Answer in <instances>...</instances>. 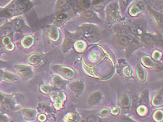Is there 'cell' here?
<instances>
[{"instance_id":"cell-1","label":"cell","mask_w":163,"mask_h":122,"mask_svg":"<svg viewBox=\"0 0 163 122\" xmlns=\"http://www.w3.org/2000/svg\"><path fill=\"white\" fill-rule=\"evenodd\" d=\"M31 7L30 0H13L10 4L6 7L0 13V15L4 17L18 15L27 11Z\"/></svg>"},{"instance_id":"cell-2","label":"cell","mask_w":163,"mask_h":122,"mask_svg":"<svg viewBox=\"0 0 163 122\" xmlns=\"http://www.w3.org/2000/svg\"><path fill=\"white\" fill-rule=\"evenodd\" d=\"M16 70L19 76L22 78H28L32 76V71L30 67L25 65H18L16 66Z\"/></svg>"},{"instance_id":"cell-3","label":"cell","mask_w":163,"mask_h":122,"mask_svg":"<svg viewBox=\"0 0 163 122\" xmlns=\"http://www.w3.org/2000/svg\"><path fill=\"white\" fill-rule=\"evenodd\" d=\"M83 34L87 37L90 38H94L97 36L98 32H97V28L94 26L87 25L83 28Z\"/></svg>"},{"instance_id":"cell-4","label":"cell","mask_w":163,"mask_h":122,"mask_svg":"<svg viewBox=\"0 0 163 122\" xmlns=\"http://www.w3.org/2000/svg\"><path fill=\"white\" fill-rule=\"evenodd\" d=\"M83 88H84V85L80 81H76L71 85V89L76 93L81 92L83 90Z\"/></svg>"},{"instance_id":"cell-5","label":"cell","mask_w":163,"mask_h":122,"mask_svg":"<svg viewBox=\"0 0 163 122\" xmlns=\"http://www.w3.org/2000/svg\"><path fill=\"white\" fill-rule=\"evenodd\" d=\"M101 99V94L99 92H95L93 93L90 96L89 98L88 103L90 105H95L97 103H99V101Z\"/></svg>"},{"instance_id":"cell-6","label":"cell","mask_w":163,"mask_h":122,"mask_svg":"<svg viewBox=\"0 0 163 122\" xmlns=\"http://www.w3.org/2000/svg\"><path fill=\"white\" fill-rule=\"evenodd\" d=\"M28 62L31 64H38L41 61V56L38 54H33L28 57Z\"/></svg>"},{"instance_id":"cell-7","label":"cell","mask_w":163,"mask_h":122,"mask_svg":"<svg viewBox=\"0 0 163 122\" xmlns=\"http://www.w3.org/2000/svg\"><path fill=\"white\" fill-rule=\"evenodd\" d=\"M142 38L143 41L148 45H153L155 43V37L150 34H143Z\"/></svg>"},{"instance_id":"cell-8","label":"cell","mask_w":163,"mask_h":122,"mask_svg":"<svg viewBox=\"0 0 163 122\" xmlns=\"http://www.w3.org/2000/svg\"><path fill=\"white\" fill-rule=\"evenodd\" d=\"M130 105V98L127 94H124L122 96L121 98V105L123 108H128Z\"/></svg>"},{"instance_id":"cell-9","label":"cell","mask_w":163,"mask_h":122,"mask_svg":"<svg viewBox=\"0 0 163 122\" xmlns=\"http://www.w3.org/2000/svg\"><path fill=\"white\" fill-rule=\"evenodd\" d=\"M109 13L112 18H116L118 15L117 5L115 2L111 3L109 7Z\"/></svg>"},{"instance_id":"cell-10","label":"cell","mask_w":163,"mask_h":122,"mask_svg":"<svg viewBox=\"0 0 163 122\" xmlns=\"http://www.w3.org/2000/svg\"><path fill=\"white\" fill-rule=\"evenodd\" d=\"M34 43V38L30 36H27L22 40V44L25 48H30Z\"/></svg>"},{"instance_id":"cell-11","label":"cell","mask_w":163,"mask_h":122,"mask_svg":"<svg viewBox=\"0 0 163 122\" xmlns=\"http://www.w3.org/2000/svg\"><path fill=\"white\" fill-rule=\"evenodd\" d=\"M23 115L25 119H27L28 120H32L34 119V117H35L36 115V112L34 110H25L23 111Z\"/></svg>"},{"instance_id":"cell-12","label":"cell","mask_w":163,"mask_h":122,"mask_svg":"<svg viewBox=\"0 0 163 122\" xmlns=\"http://www.w3.org/2000/svg\"><path fill=\"white\" fill-rule=\"evenodd\" d=\"M59 71H60L62 74L64 76L68 77V78H72L74 76V73L72 69L68 68H60L59 69Z\"/></svg>"},{"instance_id":"cell-13","label":"cell","mask_w":163,"mask_h":122,"mask_svg":"<svg viewBox=\"0 0 163 122\" xmlns=\"http://www.w3.org/2000/svg\"><path fill=\"white\" fill-rule=\"evenodd\" d=\"M53 82L55 86L59 89L62 88L65 85V82L59 77H54L53 79Z\"/></svg>"},{"instance_id":"cell-14","label":"cell","mask_w":163,"mask_h":122,"mask_svg":"<svg viewBox=\"0 0 163 122\" xmlns=\"http://www.w3.org/2000/svg\"><path fill=\"white\" fill-rule=\"evenodd\" d=\"M1 78H2L4 80L11 82V81H13L15 80L16 76H14L13 74H12V73L9 72H4L2 74V76H1Z\"/></svg>"},{"instance_id":"cell-15","label":"cell","mask_w":163,"mask_h":122,"mask_svg":"<svg viewBox=\"0 0 163 122\" xmlns=\"http://www.w3.org/2000/svg\"><path fill=\"white\" fill-rule=\"evenodd\" d=\"M79 5L81 9H88L90 6V0H80L79 1Z\"/></svg>"},{"instance_id":"cell-16","label":"cell","mask_w":163,"mask_h":122,"mask_svg":"<svg viewBox=\"0 0 163 122\" xmlns=\"http://www.w3.org/2000/svg\"><path fill=\"white\" fill-rule=\"evenodd\" d=\"M67 0H58L56 4L57 11H60L67 6Z\"/></svg>"},{"instance_id":"cell-17","label":"cell","mask_w":163,"mask_h":122,"mask_svg":"<svg viewBox=\"0 0 163 122\" xmlns=\"http://www.w3.org/2000/svg\"><path fill=\"white\" fill-rule=\"evenodd\" d=\"M137 74L140 80H144V79H145V72H144V69L140 66H139L137 68Z\"/></svg>"},{"instance_id":"cell-18","label":"cell","mask_w":163,"mask_h":122,"mask_svg":"<svg viewBox=\"0 0 163 122\" xmlns=\"http://www.w3.org/2000/svg\"><path fill=\"white\" fill-rule=\"evenodd\" d=\"M67 18V15L64 13H60L57 16L56 20V22L58 24H60L64 21V20Z\"/></svg>"},{"instance_id":"cell-19","label":"cell","mask_w":163,"mask_h":122,"mask_svg":"<svg viewBox=\"0 0 163 122\" xmlns=\"http://www.w3.org/2000/svg\"><path fill=\"white\" fill-rule=\"evenodd\" d=\"M119 43L123 46H127L129 44V38L125 36H121L119 38Z\"/></svg>"},{"instance_id":"cell-20","label":"cell","mask_w":163,"mask_h":122,"mask_svg":"<svg viewBox=\"0 0 163 122\" xmlns=\"http://www.w3.org/2000/svg\"><path fill=\"white\" fill-rule=\"evenodd\" d=\"M50 37L53 40H57V38H58V32L57 31V29H55V28H52L51 30H50Z\"/></svg>"},{"instance_id":"cell-21","label":"cell","mask_w":163,"mask_h":122,"mask_svg":"<svg viewBox=\"0 0 163 122\" xmlns=\"http://www.w3.org/2000/svg\"><path fill=\"white\" fill-rule=\"evenodd\" d=\"M1 43L3 46H7V45H9L10 43H11V38H10L9 36H4V37L2 38V39H1Z\"/></svg>"},{"instance_id":"cell-22","label":"cell","mask_w":163,"mask_h":122,"mask_svg":"<svg viewBox=\"0 0 163 122\" xmlns=\"http://www.w3.org/2000/svg\"><path fill=\"white\" fill-rule=\"evenodd\" d=\"M142 101L144 103H148V91H144L142 93Z\"/></svg>"},{"instance_id":"cell-23","label":"cell","mask_w":163,"mask_h":122,"mask_svg":"<svg viewBox=\"0 0 163 122\" xmlns=\"http://www.w3.org/2000/svg\"><path fill=\"white\" fill-rule=\"evenodd\" d=\"M141 10H145L146 9V3L143 1H139L136 2V7Z\"/></svg>"},{"instance_id":"cell-24","label":"cell","mask_w":163,"mask_h":122,"mask_svg":"<svg viewBox=\"0 0 163 122\" xmlns=\"http://www.w3.org/2000/svg\"><path fill=\"white\" fill-rule=\"evenodd\" d=\"M139 46V44L136 41H132L131 43L130 44V46H129V51L130 52H132L133 51V50H135L136 48H137Z\"/></svg>"},{"instance_id":"cell-25","label":"cell","mask_w":163,"mask_h":122,"mask_svg":"<svg viewBox=\"0 0 163 122\" xmlns=\"http://www.w3.org/2000/svg\"><path fill=\"white\" fill-rule=\"evenodd\" d=\"M143 62L144 64L146 65V66H151L153 65V62L151 60H150V58L147 57H144L143 59Z\"/></svg>"},{"instance_id":"cell-26","label":"cell","mask_w":163,"mask_h":122,"mask_svg":"<svg viewBox=\"0 0 163 122\" xmlns=\"http://www.w3.org/2000/svg\"><path fill=\"white\" fill-rule=\"evenodd\" d=\"M87 122H99V119L95 116H90L87 119Z\"/></svg>"},{"instance_id":"cell-27","label":"cell","mask_w":163,"mask_h":122,"mask_svg":"<svg viewBox=\"0 0 163 122\" xmlns=\"http://www.w3.org/2000/svg\"><path fill=\"white\" fill-rule=\"evenodd\" d=\"M41 91H44V93H49L50 91H51V88L49 86H47V85H42L41 87Z\"/></svg>"},{"instance_id":"cell-28","label":"cell","mask_w":163,"mask_h":122,"mask_svg":"<svg viewBox=\"0 0 163 122\" xmlns=\"http://www.w3.org/2000/svg\"><path fill=\"white\" fill-rule=\"evenodd\" d=\"M155 119H156L157 121H159V120H161L162 118V113L161 111H158L155 114Z\"/></svg>"},{"instance_id":"cell-29","label":"cell","mask_w":163,"mask_h":122,"mask_svg":"<svg viewBox=\"0 0 163 122\" xmlns=\"http://www.w3.org/2000/svg\"><path fill=\"white\" fill-rule=\"evenodd\" d=\"M0 122H8V118L3 115L1 111H0Z\"/></svg>"},{"instance_id":"cell-30","label":"cell","mask_w":163,"mask_h":122,"mask_svg":"<svg viewBox=\"0 0 163 122\" xmlns=\"http://www.w3.org/2000/svg\"><path fill=\"white\" fill-rule=\"evenodd\" d=\"M69 3L72 6L74 9H76L77 6H78V0H69Z\"/></svg>"},{"instance_id":"cell-31","label":"cell","mask_w":163,"mask_h":122,"mask_svg":"<svg viewBox=\"0 0 163 122\" xmlns=\"http://www.w3.org/2000/svg\"><path fill=\"white\" fill-rule=\"evenodd\" d=\"M161 96V95H160ZM160 96H159L158 95L156 97V98H155V100H154V103L156 105H158V104H160V102H162V98H160Z\"/></svg>"},{"instance_id":"cell-32","label":"cell","mask_w":163,"mask_h":122,"mask_svg":"<svg viewBox=\"0 0 163 122\" xmlns=\"http://www.w3.org/2000/svg\"><path fill=\"white\" fill-rule=\"evenodd\" d=\"M130 0H121V6L123 8H126L128 4H129Z\"/></svg>"},{"instance_id":"cell-33","label":"cell","mask_w":163,"mask_h":122,"mask_svg":"<svg viewBox=\"0 0 163 122\" xmlns=\"http://www.w3.org/2000/svg\"><path fill=\"white\" fill-rule=\"evenodd\" d=\"M6 48H7V50H9V51H11L12 50H13L14 46L11 43H10L9 45H7V46H6Z\"/></svg>"},{"instance_id":"cell-34","label":"cell","mask_w":163,"mask_h":122,"mask_svg":"<svg viewBox=\"0 0 163 122\" xmlns=\"http://www.w3.org/2000/svg\"><path fill=\"white\" fill-rule=\"evenodd\" d=\"M137 9H136V7H132L131 9H130V14H132V15H135V14L137 13Z\"/></svg>"},{"instance_id":"cell-35","label":"cell","mask_w":163,"mask_h":122,"mask_svg":"<svg viewBox=\"0 0 163 122\" xmlns=\"http://www.w3.org/2000/svg\"><path fill=\"white\" fill-rule=\"evenodd\" d=\"M39 120L40 121H44L46 119V116H45L44 115H43V114H41V115H40L39 116Z\"/></svg>"},{"instance_id":"cell-36","label":"cell","mask_w":163,"mask_h":122,"mask_svg":"<svg viewBox=\"0 0 163 122\" xmlns=\"http://www.w3.org/2000/svg\"><path fill=\"white\" fill-rule=\"evenodd\" d=\"M6 99H7V98H6L4 96H3L2 94L0 93V103H1V104H2V103L4 102Z\"/></svg>"},{"instance_id":"cell-37","label":"cell","mask_w":163,"mask_h":122,"mask_svg":"<svg viewBox=\"0 0 163 122\" xmlns=\"http://www.w3.org/2000/svg\"><path fill=\"white\" fill-rule=\"evenodd\" d=\"M108 114H109V111L107 110H102L101 111V112H100V115L102 116H106V115H107Z\"/></svg>"},{"instance_id":"cell-38","label":"cell","mask_w":163,"mask_h":122,"mask_svg":"<svg viewBox=\"0 0 163 122\" xmlns=\"http://www.w3.org/2000/svg\"><path fill=\"white\" fill-rule=\"evenodd\" d=\"M101 1H102V0H92V3H93V4H99L101 2Z\"/></svg>"},{"instance_id":"cell-39","label":"cell","mask_w":163,"mask_h":122,"mask_svg":"<svg viewBox=\"0 0 163 122\" xmlns=\"http://www.w3.org/2000/svg\"><path fill=\"white\" fill-rule=\"evenodd\" d=\"M121 122H132V121L130 119H127V118H125V119H122Z\"/></svg>"},{"instance_id":"cell-40","label":"cell","mask_w":163,"mask_h":122,"mask_svg":"<svg viewBox=\"0 0 163 122\" xmlns=\"http://www.w3.org/2000/svg\"><path fill=\"white\" fill-rule=\"evenodd\" d=\"M4 64V63L2 62H1V61H0V66H3Z\"/></svg>"},{"instance_id":"cell-41","label":"cell","mask_w":163,"mask_h":122,"mask_svg":"<svg viewBox=\"0 0 163 122\" xmlns=\"http://www.w3.org/2000/svg\"><path fill=\"white\" fill-rule=\"evenodd\" d=\"M5 1V0H0V1Z\"/></svg>"}]
</instances>
